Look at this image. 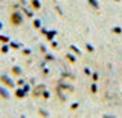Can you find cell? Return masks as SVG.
I'll list each match as a JSON object with an SVG mask.
<instances>
[{
	"label": "cell",
	"mask_w": 122,
	"mask_h": 118,
	"mask_svg": "<svg viewBox=\"0 0 122 118\" xmlns=\"http://www.w3.org/2000/svg\"><path fill=\"white\" fill-rule=\"evenodd\" d=\"M11 21H13L15 25H18V24H21V17L15 13V14H13V17H11Z\"/></svg>",
	"instance_id": "cell-1"
},
{
	"label": "cell",
	"mask_w": 122,
	"mask_h": 118,
	"mask_svg": "<svg viewBox=\"0 0 122 118\" xmlns=\"http://www.w3.org/2000/svg\"><path fill=\"white\" fill-rule=\"evenodd\" d=\"M1 79H3V81H4V82L7 83V85H10V87H13V82H11L10 79H7V77H3Z\"/></svg>",
	"instance_id": "cell-2"
},
{
	"label": "cell",
	"mask_w": 122,
	"mask_h": 118,
	"mask_svg": "<svg viewBox=\"0 0 122 118\" xmlns=\"http://www.w3.org/2000/svg\"><path fill=\"white\" fill-rule=\"evenodd\" d=\"M0 93L3 94L4 97H8V93H7V92H4V90H3V87H0Z\"/></svg>",
	"instance_id": "cell-3"
}]
</instances>
